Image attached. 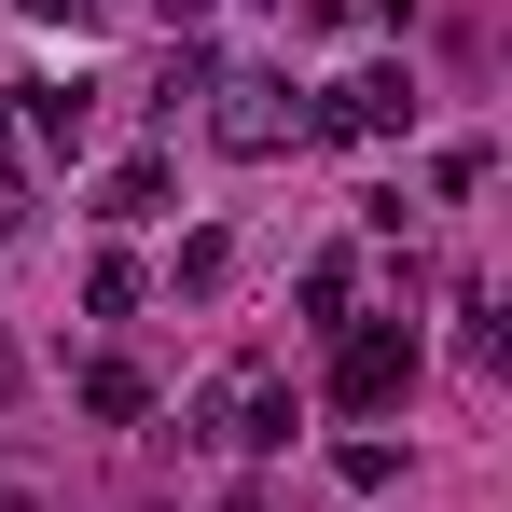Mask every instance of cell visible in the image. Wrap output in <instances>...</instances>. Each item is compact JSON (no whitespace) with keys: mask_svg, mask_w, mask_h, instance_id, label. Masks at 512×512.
I'll list each match as a JSON object with an SVG mask.
<instances>
[{"mask_svg":"<svg viewBox=\"0 0 512 512\" xmlns=\"http://www.w3.org/2000/svg\"><path fill=\"white\" fill-rule=\"evenodd\" d=\"M180 429H194L208 457H277V443H291V374H277V360H222Z\"/></svg>","mask_w":512,"mask_h":512,"instance_id":"1","label":"cell"},{"mask_svg":"<svg viewBox=\"0 0 512 512\" xmlns=\"http://www.w3.org/2000/svg\"><path fill=\"white\" fill-rule=\"evenodd\" d=\"M305 139V97L277 84V70H222L208 84V153H236V167H277Z\"/></svg>","mask_w":512,"mask_h":512,"instance_id":"2","label":"cell"},{"mask_svg":"<svg viewBox=\"0 0 512 512\" xmlns=\"http://www.w3.org/2000/svg\"><path fill=\"white\" fill-rule=\"evenodd\" d=\"M402 125H416V70H402V56L333 70V84H319V111H305V139H402Z\"/></svg>","mask_w":512,"mask_h":512,"instance_id":"3","label":"cell"},{"mask_svg":"<svg viewBox=\"0 0 512 512\" xmlns=\"http://www.w3.org/2000/svg\"><path fill=\"white\" fill-rule=\"evenodd\" d=\"M333 402H346V416L416 402V333H402V319H346V333H333Z\"/></svg>","mask_w":512,"mask_h":512,"instance_id":"4","label":"cell"},{"mask_svg":"<svg viewBox=\"0 0 512 512\" xmlns=\"http://www.w3.org/2000/svg\"><path fill=\"white\" fill-rule=\"evenodd\" d=\"M14 139H28V153H56V167H84V139H97V84H14Z\"/></svg>","mask_w":512,"mask_h":512,"instance_id":"5","label":"cell"},{"mask_svg":"<svg viewBox=\"0 0 512 512\" xmlns=\"http://www.w3.org/2000/svg\"><path fill=\"white\" fill-rule=\"evenodd\" d=\"M153 208H167V153H125L97 180V222H153Z\"/></svg>","mask_w":512,"mask_h":512,"instance_id":"6","label":"cell"},{"mask_svg":"<svg viewBox=\"0 0 512 512\" xmlns=\"http://www.w3.org/2000/svg\"><path fill=\"white\" fill-rule=\"evenodd\" d=\"M84 416H97V429H139V416H153L139 360H84Z\"/></svg>","mask_w":512,"mask_h":512,"instance_id":"7","label":"cell"},{"mask_svg":"<svg viewBox=\"0 0 512 512\" xmlns=\"http://www.w3.org/2000/svg\"><path fill=\"white\" fill-rule=\"evenodd\" d=\"M139 291H153V277H139L125 250H97V263H84V305H97V319H139Z\"/></svg>","mask_w":512,"mask_h":512,"instance_id":"8","label":"cell"},{"mask_svg":"<svg viewBox=\"0 0 512 512\" xmlns=\"http://www.w3.org/2000/svg\"><path fill=\"white\" fill-rule=\"evenodd\" d=\"M346 305H360V263L319 250V263H305V319H333V333H346Z\"/></svg>","mask_w":512,"mask_h":512,"instance_id":"9","label":"cell"},{"mask_svg":"<svg viewBox=\"0 0 512 512\" xmlns=\"http://www.w3.org/2000/svg\"><path fill=\"white\" fill-rule=\"evenodd\" d=\"M333 471H346V499H374V485L402 471V443H388V429H360V443H333Z\"/></svg>","mask_w":512,"mask_h":512,"instance_id":"10","label":"cell"},{"mask_svg":"<svg viewBox=\"0 0 512 512\" xmlns=\"http://www.w3.org/2000/svg\"><path fill=\"white\" fill-rule=\"evenodd\" d=\"M0 236H28V139H14V111H0Z\"/></svg>","mask_w":512,"mask_h":512,"instance_id":"11","label":"cell"},{"mask_svg":"<svg viewBox=\"0 0 512 512\" xmlns=\"http://www.w3.org/2000/svg\"><path fill=\"white\" fill-rule=\"evenodd\" d=\"M208 84H222V70H208V42H167V70H153V97L180 111V97H208Z\"/></svg>","mask_w":512,"mask_h":512,"instance_id":"12","label":"cell"},{"mask_svg":"<svg viewBox=\"0 0 512 512\" xmlns=\"http://www.w3.org/2000/svg\"><path fill=\"white\" fill-rule=\"evenodd\" d=\"M28 28H97V0H14Z\"/></svg>","mask_w":512,"mask_h":512,"instance_id":"13","label":"cell"},{"mask_svg":"<svg viewBox=\"0 0 512 512\" xmlns=\"http://www.w3.org/2000/svg\"><path fill=\"white\" fill-rule=\"evenodd\" d=\"M14 388H28V360H14V346H0V416H14Z\"/></svg>","mask_w":512,"mask_h":512,"instance_id":"14","label":"cell"},{"mask_svg":"<svg viewBox=\"0 0 512 512\" xmlns=\"http://www.w3.org/2000/svg\"><path fill=\"white\" fill-rule=\"evenodd\" d=\"M153 14H167V28H194V14H208V0H153Z\"/></svg>","mask_w":512,"mask_h":512,"instance_id":"15","label":"cell"},{"mask_svg":"<svg viewBox=\"0 0 512 512\" xmlns=\"http://www.w3.org/2000/svg\"><path fill=\"white\" fill-rule=\"evenodd\" d=\"M222 512H277V499H263V485H236V499H222Z\"/></svg>","mask_w":512,"mask_h":512,"instance_id":"16","label":"cell"}]
</instances>
